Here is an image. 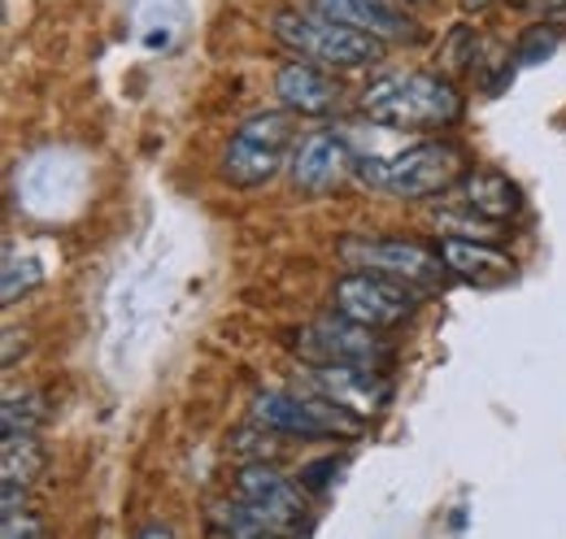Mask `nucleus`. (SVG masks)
Masks as SVG:
<instances>
[{"instance_id": "obj_1", "label": "nucleus", "mask_w": 566, "mask_h": 539, "mask_svg": "<svg viewBox=\"0 0 566 539\" xmlns=\"http://www.w3.org/2000/svg\"><path fill=\"white\" fill-rule=\"evenodd\" d=\"M361 114L370 123L397 127V131H436V127H453L462 118V96L440 74L401 70V74L375 78L361 92Z\"/></svg>"}, {"instance_id": "obj_2", "label": "nucleus", "mask_w": 566, "mask_h": 539, "mask_svg": "<svg viewBox=\"0 0 566 539\" xmlns=\"http://www.w3.org/2000/svg\"><path fill=\"white\" fill-rule=\"evenodd\" d=\"M467 175V161L453 144H410L392 157H370L361 161V183L375 188V192H388V197H401V201H431L440 192H449L453 183H462Z\"/></svg>"}, {"instance_id": "obj_3", "label": "nucleus", "mask_w": 566, "mask_h": 539, "mask_svg": "<svg viewBox=\"0 0 566 539\" xmlns=\"http://www.w3.org/2000/svg\"><path fill=\"white\" fill-rule=\"evenodd\" d=\"M275 35H280L283 49L301 53V62H314V66H332V70H361L370 62H379L384 44L375 35H361L354 27H340L314 9H280L271 18Z\"/></svg>"}, {"instance_id": "obj_4", "label": "nucleus", "mask_w": 566, "mask_h": 539, "mask_svg": "<svg viewBox=\"0 0 566 539\" xmlns=\"http://www.w3.org/2000/svg\"><path fill=\"white\" fill-rule=\"evenodd\" d=\"M249 418L253 426L262 431H275V435H287V440H357L366 431V422L336 409L332 401L314 397V392H287V388H262L253 392V404H249Z\"/></svg>"}, {"instance_id": "obj_5", "label": "nucleus", "mask_w": 566, "mask_h": 539, "mask_svg": "<svg viewBox=\"0 0 566 539\" xmlns=\"http://www.w3.org/2000/svg\"><path fill=\"white\" fill-rule=\"evenodd\" d=\"M287 148H292V118H287V109L253 114L244 127H235V135L227 139L222 179L231 188H262V183H271L280 175Z\"/></svg>"}, {"instance_id": "obj_6", "label": "nucleus", "mask_w": 566, "mask_h": 539, "mask_svg": "<svg viewBox=\"0 0 566 539\" xmlns=\"http://www.w3.org/2000/svg\"><path fill=\"white\" fill-rule=\"evenodd\" d=\"M332 305L349 323H361L370 331H388V327H401V323L415 318L419 296H415V287H406L397 278H384V274H370V270H349L345 278H336Z\"/></svg>"}, {"instance_id": "obj_7", "label": "nucleus", "mask_w": 566, "mask_h": 539, "mask_svg": "<svg viewBox=\"0 0 566 539\" xmlns=\"http://www.w3.org/2000/svg\"><path fill=\"white\" fill-rule=\"evenodd\" d=\"M292 344L305 366H370V370H379L392 357V348L379 339V331L349 323L345 314H323V318L305 323Z\"/></svg>"}, {"instance_id": "obj_8", "label": "nucleus", "mask_w": 566, "mask_h": 539, "mask_svg": "<svg viewBox=\"0 0 566 539\" xmlns=\"http://www.w3.org/2000/svg\"><path fill=\"white\" fill-rule=\"evenodd\" d=\"M340 262L349 270H370V274L397 278L406 287H440L444 274H449L440 249H427L419 240H401V235H388V240H345L340 244Z\"/></svg>"}, {"instance_id": "obj_9", "label": "nucleus", "mask_w": 566, "mask_h": 539, "mask_svg": "<svg viewBox=\"0 0 566 539\" xmlns=\"http://www.w3.org/2000/svg\"><path fill=\"white\" fill-rule=\"evenodd\" d=\"M301 388L361 422L379 418L392 401V383L370 366H301Z\"/></svg>"}, {"instance_id": "obj_10", "label": "nucleus", "mask_w": 566, "mask_h": 539, "mask_svg": "<svg viewBox=\"0 0 566 539\" xmlns=\"http://www.w3.org/2000/svg\"><path fill=\"white\" fill-rule=\"evenodd\" d=\"M235 496L258 518H266L283 539L301 536V527H305V487H301V478H287L280 466L253 462V466L235 474Z\"/></svg>"}, {"instance_id": "obj_11", "label": "nucleus", "mask_w": 566, "mask_h": 539, "mask_svg": "<svg viewBox=\"0 0 566 539\" xmlns=\"http://www.w3.org/2000/svg\"><path fill=\"white\" fill-rule=\"evenodd\" d=\"M354 175V144L340 131H314L292 148V183L301 192H332Z\"/></svg>"}, {"instance_id": "obj_12", "label": "nucleus", "mask_w": 566, "mask_h": 539, "mask_svg": "<svg viewBox=\"0 0 566 539\" xmlns=\"http://www.w3.org/2000/svg\"><path fill=\"white\" fill-rule=\"evenodd\" d=\"M310 9L340 22V27H354L361 35H375L379 44L384 40H410V31H415L406 9H397L392 0H310Z\"/></svg>"}, {"instance_id": "obj_13", "label": "nucleus", "mask_w": 566, "mask_h": 539, "mask_svg": "<svg viewBox=\"0 0 566 539\" xmlns=\"http://www.w3.org/2000/svg\"><path fill=\"white\" fill-rule=\"evenodd\" d=\"M275 96H280V105L287 114H301V118H327L340 105L336 83L314 62H287L275 74Z\"/></svg>"}, {"instance_id": "obj_14", "label": "nucleus", "mask_w": 566, "mask_h": 539, "mask_svg": "<svg viewBox=\"0 0 566 539\" xmlns=\"http://www.w3.org/2000/svg\"><path fill=\"white\" fill-rule=\"evenodd\" d=\"M44 471V444H40V435L35 431H13V435H4V448H0V505H4V514L9 509H22V500H27V492H31V483L40 478Z\"/></svg>"}, {"instance_id": "obj_15", "label": "nucleus", "mask_w": 566, "mask_h": 539, "mask_svg": "<svg viewBox=\"0 0 566 539\" xmlns=\"http://www.w3.org/2000/svg\"><path fill=\"white\" fill-rule=\"evenodd\" d=\"M440 257L449 274H462V278H480V283H501V278H514V262L493 249L489 240H458V235H444L440 240Z\"/></svg>"}, {"instance_id": "obj_16", "label": "nucleus", "mask_w": 566, "mask_h": 539, "mask_svg": "<svg viewBox=\"0 0 566 539\" xmlns=\"http://www.w3.org/2000/svg\"><path fill=\"white\" fill-rule=\"evenodd\" d=\"M458 204H467V209H475V213H484V218L505 226L518 213V192L496 170H471L458 183Z\"/></svg>"}, {"instance_id": "obj_17", "label": "nucleus", "mask_w": 566, "mask_h": 539, "mask_svg": "<svg viewBox=\"0 0 566 539\" xmlns=\"http://www.w3.org/2000/svg\"><path fill=\"white\" fill-rule=\"evenodd\" d=\"M213 527H218L227 539H283L280 531H275L266 518H258L240 496L213 509Z\"/></svg>"}, {"instance_id": "obj_18", "label": "nucleus", "mask_w": 566, "mask_h": 539, "mask_svg": "<svg viewBox=\"0 0 566 539\" xmlns=\"http://www.w3.org/2000/svg\"><path fill=\"white\" fill-rule=\"evenodd\" d=\"M436 226L444 235H458V240H496L501 235V222L467 209V204H449V209H436Z\"/></svg>"}, {"instance_id": "obj_19", "label": "nucleus", "mask_w": 566, "mask_h": 539, "mask_svg": "<svg viewBox=\"0 0 566 539\" xmlns=\"http://www.w3.org/2000/svg\"><path fill=\"white\" fill-rule=\"evenodd\" d=\"M44 278V266L31 257V253H4V283H0V300L4 305H18L22 296H31Z\"/></svg>"}, {"instance_id": "obj_20", "label": "nucleus", "mask_w": 566, "mask_h": 539, "mask_svg": "<svg viewBox=\"0 0 566 539\" xmlns=\"http://www.w3.org/2000/svg\"><path fill=\"white\" fill-rule=\"evenodd\" d=\"M40 422H44V401L35 397V392H9L4 397V418H0V426H4V435H13V431H40Z\"/></svg>"}, {"instance_id": "obj_21", "label": "nucleus", "mask_w": 566, "mask_h": 539, "mask_svg": "<svg viewBox=\"0 0 566 539\" xmlns=\"http://www.w3.org/2000/svg\"><path fill=\"white\" fill-rule=\"evenodd\" d=\"M0 539H49V527L31 509H9L0 522Z\"/></svg>"}, {"instance_id": "obj_22", "label": "nucleus", "mask_w": 566, "mask_h": 539, "mask_svg": "<svg viewBox=\"0 0 566 539\" xmlns=\"http://www.w3.org/2000/svg\"><path fill=\"white\" fill-rule=\"evenodd\" d=\"M345 471V462L340 457H323V462H310V466H301V487L305 492H332L336 487V478Z\"/></svg>"}, {"instance_id": "obj_23", "label": "nucleus", "mask_w": 566, "mask_h": 539, "mask_svg": "<svg viewBox=\"0 0 566 539\" xmlns=\"http://www.w3.org/2000/svg\"><path fill=\"white\" fill-rule=\"evenodd\" d=\"M136 539H175V531H170L166 522H148V527H140V536Z\"/></svg>"}, {"instance_id": "obj_24", "label": "nucleus", "mask_w": 566, "mask_h": 539, "mask_svg": "<svg viewBox=\"0 0 566 539\" xmlns=\"http://www.w3.org/2000/svg\"><path fill=\"white\" fill-rule=\"evenodd\" d=\"M480 9H489V0H462V13H480Z\"/></svg>"}, {"instance_id": "obj_25", "label": "nucleus", "mask_w": 566, "mask_h": 539, "mask_svg": "<svg viewBox=\"0 0 566 539\" xmlns=\"http://www.w3.org/2000/svg\"><path fill=\"white\" fill-rule=\"evenodd\" d=\"M406 4H419V0H406Z\"/></svg>"}]
</instances>
